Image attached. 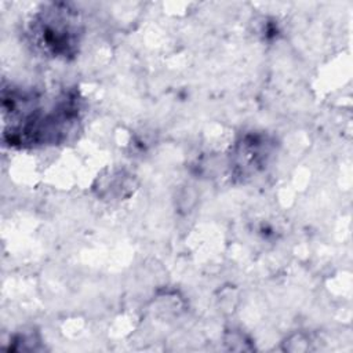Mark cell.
Wrapping results in <instances>:
<instances>
[{
  "instance_id": "6da1fadb",
  "label": "cell",
  "mask_w": 353,
  "mask_h": 353,
  "mask_svg": "<svg viewBox=\"0 0 353 353\" xmlns=\"http://www.w3.org/2000/svg\"><path fill=\"white\" fill-rule=\"evenodd\" d=\"M33 43L52 57L72 55L80 41V19L65 4H51L37 12L30 23Z\"/></svg>"
},
{
  "instance_id": "7a4b0ae2",
  "label": "cell",
  "mask_w": 353,
  "mask_h": 353,
  "mask_svg": "<svg viewBox=\"0 0 353 353\" xmlns=\"http://www.w3.org/2000/svg\"><path fill=\"white\" fill-rule=\"evenodd\" d=\"M270 153L269 142L263 137L247 135L236 148L234 167L239 175L255 174L266 163Z\"/></svg>"
},
{
  "instance_id": "3957f363",
  "label": "cell",
  "mask_w": 353,
  "mask_h": 353,
  "mask_svg": "<svg viewBox=\"0 0 353 353\" xmlns=\"http://www.w3.org/2000/svg\"><path fill=\"white\" fill-rule=\"evenodd\" d=\"M226 343L229 345V347L232 349V350H234V346H236V343L239 345L237 346V350H247V349H250L248 346H245L248 342H247V339H245V336L243 335V332H239V331H232L230 332V335L229 336H226Z\"/></svg>"
}]
</instances>
